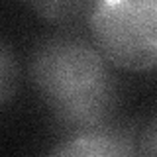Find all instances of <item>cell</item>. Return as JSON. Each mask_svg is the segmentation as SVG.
Listing matches in <instances>:
<instances>
[{
    "label": "cell",
    "mask_w": 157,
    "mask_h": 157,
    "mask_svg": "<svg viewBox=\"0 0 157 157\" xmlns=\"http://www.w3.org/2000/svg\"><path fill=\"white\" fill-rule=\"evenodd\" d=\"M32 81L67 136L110 124L118 82L94 41L77 33L49 36L36 45Z\"/></svg>",
    "instance_id": "obj_1"
},
{
    "label": "cell",
    "mask_w": 157,
    "mask_h": 157,
    "mask_svg": "<svg viewBox=\"0 0 157 157\" xmlns=\"http://www.w3.org/2000/svg\"><path fill=\"white\" fill-rule=\"evenodd\" d=\"M86 24L108 63L128 71L157 67V0L92 2Z\"/></svg>",
    "instance_id": "obj_2"
},
{
    "label": "cell",
    "mask_w": 157,
    "mask_h": 157,
    "mask_svg": "<svg viewBox=\"0 0 157 157\" xmlns=\"http://www.w3.org/2000/svg\"><path fill=\"white\" fill-rule=\"evenodd\" d=\"M49 157H140L134 130L106 124L96 130L67 136Z\"/></svg>",
    "instance_id": "obj_3"
},
{
    "label": "cell",
    "mask_w": 157,
    "mask_h": 157,
    "mask_svg": "<svg viewBox=\"0 0 157 157\" xmlns=\"http://www.w3.org/2000/svg\"><path fill=\"white\" fill-rule=\"evenodd\" d=\"M92 2H36L32 4V8L39 12V16L51 20V22H73L78 16H85L88 14Z\"/></svg>",
    "instance_id": "obj_4"
},
{
    "label": "cell",
    "mask_w": 157,
    "mask_h": 157,
    "mask_svg": "<svg viewBox=\"0 0 157 157\" xmlns=\"http://www.w3.org/2000/svg\"><path fill=\"white\" fill-rule=\"evenodd\" d=\"M16 59L10 51V45L2 41L0 45V102L2 104H8V100L12 98L14 88H16Z\"/></svg>",
    "instance_id": "obj_5"
},
{
    "label": "cell",
    "mask_w": 157,
    "mask_h": 157,
    "mask_svg": "<svg viewBox=\"0 0 157 157\" xmlns=\"http://www.w3.org/2000/svg\"><path fill=\"white\" fill-rule=\"evenodd\" d=\"M140 157H157V114L145 124L137 141Z\"/></svg>",
    "instance_id": "obj_6"
}]
</instances>
